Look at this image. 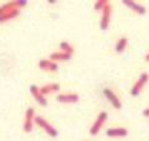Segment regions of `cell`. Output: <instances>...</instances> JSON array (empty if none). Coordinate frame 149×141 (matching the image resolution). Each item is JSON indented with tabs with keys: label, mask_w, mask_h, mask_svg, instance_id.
Wrapping results in <instances>:
<instances>
[{
	"label": "cell",
	"mask_w": 149,
	"mask_h": 141,
	"mask_svg": "<svg viewBox=\"0 0 149 141\" xmlns=\"http://www.w3.org/2000/svg\"><path fill=\"white\" fill-rule=\"evenodd\" d=\"M30 93H31L32 98H34L35 102L39 105H41V106H46V105H47V99H46V97H44L42 94H41L40 88L37 86H35V84H31V86H30Z\"/></svg>",
	"instance_id": "52a82bcc"
},
{
	"label": "cell",
	"mask_w": 149,
	"mask_h": 141,
	"mask_svg": "<svg viewBox=\"0 0 149 141\" xmlns=\"http://www.w3.org/2000/svg\"><path fill=\"white\" fill-rule=\"evenodd\" d=\"M107 4H108L107 0H97V1H95V4H93V9H95L96 11H102Z\"/></svg>",
	"instance_id": "ac0fdd59"
},
{
	"label": "cell",
	"mask_w": 149,
	"mask_h": 141,
	"mask_svg": "<svg viewBox=\"0 0 149 141\" xmlns=\"http://www.w3.org/2000/svg\"><path fill=\"white\" fill-rule=\"evenodd\" d=\"M103 94H104V97L107 98V100H108L111 103V105L114 108V109H122V102H120V99L118 98V95L116 94L112 89L109 88H104L103 89Z\"/></svg>",
	"instance_id": "8992f818"
},
{
	"label": "cell",
	"mask_w": 149,
	"mask_h": 141,
	"mask_svg": "<svg viewBox=\"0 0 149 141\" xmlns=\"http://www.w3.org/2000/svg\"><path fill=\"white\" fill-rule=\"evenodd\" d=\"M148 81H149V74L147 72L142 73L141 76H139V78L136 81V83H134L132 86V88H130V95L138 97L139 94L142 93L144 87H146V84L148 83Z\"/></svg>",
	"instance_id": "3957f363"
},
{
	"label": "cell",
	"mask_w": 149,
	"mask_h": 141,
	"mask_svg": "<svg viewBox=\"0 0 149 141\" xmlns=\"http://www.w3.org/2000/svg\"><path fill=\"white\" fill-rule=\"evenodd\" d=\"M57 102L61 104H74L80 100V95L76 93H66V94H58L57 95Z\"/></svg>",
	"instance_id": "9c48e42d"
},
{
	"label": "cell",
	"mask_w": 149,
	"mask_h": 141,
	"mask_svg": "<svg viewBox=\"0 0 149 141\" xmlns=\"http://www.w3.org/2000/svg\"><path fill=\"white\" fill-rule=\"evenodd\" d=\"M106 135L108 138H125L128 135V130L125 128H109L107 129Z\"/></svg>",
	"instance_id": "8fae6325"
},
{
	"label": "cell",
	"mask_w": 149,
	"mask_h": 141,
	"mask_svg": "<svg viewBox=\"0 0 149 141\" xmlns=\"http://www.w3.org/2000/svg\"><path fill=\"white\" fill-rule=\"evenodd\" d=\"M122 4L124 6H127L128 9H130L132 11H134L137 15H146L147 14V9L146 6H143L142 4H138L133 0H123Z\"/></svg>",
	"instance_id": "ba28073f"
},
{
	"label": "cell",
	"mask_w": 149,
	"mask_h": 141,
	"mask_svg": "<svg viewBox=\"0 0 149 141\" xmlns=\"http://www.w3.org/2000/svg\"><path fill=\"white\" fill-rule=\"evenodd\" d=\"M107 119H108V114H107L106 111H101L98 115H97L96 120L93 121V124L91 125L90 128V134L92 136H96L100 134V131L102 130V128H103V125L106 124Z\"/></svg>",
	"instance_id": "7a4b0ae2"
},
{
	"label": "cell",
	"mask_w": 149,
	"mask_h": 141,
	"mask_svg": "<svg viewBox=\"0 0 149 141\" xmlns=\"http://www.w3.org/2000/svg\"><path fill=\"white\" fill-rule=\"evenodd\" d=\"M39 68L45 70V72H57L58 70V64L54 62V61H51L50 58L47 59H40L39 61Z\"/></svg>",
	"instance_id": "30bf717a"
},
{
	"label": "cell",
	"mask_w": 149,
	"mask_h": 141,
	"mask_svg": "<svg viewBox=\"0 0 149 141\" xmlns=\"http://www.w3.org/2000/svg\"><path fill=\"white\" fill-rule=\"evenodd\" d=\"M101 12H102V15H101V20H100V29H101L102 31H106V30H108L109 24H111V17H112V5L108 3Z\"/></svg>",
	"instance_id": "5b68a950"
},
{
	"label": "cell",
	"mask_w": 149,
	"mask_h": 141,
	"mask_svg": "<svg viewBox=\"0 0 149 141\" xmlns=\"http://www.w3.org/2000/svg\"><path fill=\"white\" fill-rule=\"evenodd\" d=\"M16 6H15V1H9V3H5L3 4V5H0V15H3V14L5 12H9L11 10H15ZM19 10V9H17Z\"/></svg>",
	"instance_id": "e0dca14e"
},
{
	"label": "cell",
	"mask_w": 149,
	"mask_h": 141,
	"mask_svg": "<svg viewBox=\"0 0 149 141\" xmlns=\"http://www.w3.org/2000/svg\"><path fill=\"white\" fill-rule=\"evenodd\" d=\"M26 5H27L26 0H15V6H16V9H19V10L24 9Z\"/></svg>",
	"instance_id": "d6986e66"
},
{
	"label": "cell",
	"mask_w": 149,
	"mask_h": 141,
	"mask_svg": "<svg viewBox=\"0 0 149 141\" xmlns=\"http://www.w3.org/2000/svg\"><path fill=\"white\" fill-rule=\"evenodd\" d=\"M35 109L34 108H27L25 111V116H24V124H22V130L25 133H31L35 125Z\"/></svg>",
	"instance_id": "277c9868"
},
{
	"label": "cell",
	"mask_w": 149,
	"mask_h": 141,
	"mask_svg": "<svg viewBox=\"0 0 149 141\" xmlns=\"http://www.w3.org/2000/svg\"><path fill=\"white\" fill-rule=\"evenodd\" d=\"M127 46H128V39L125 36H122L117 40V42H116L114 51L117 53H123L125 51V48H127Z\"/></svg>",
	"instance_id": "5bb4252c"
},
{
	"label": "cell",
	"mask_w": 149,
	"mask_h": 141,
	"mask_svg": "<svg viewBox=\"0 0 149 141\" xmlns=\"http://www.w3.org/2000/svg\"><path fill=\"white\" fill-rule=\"evenodd\" d=\"M35 124L39 126V128L42 129L49 136H51V138H57V135H58L57 129H56L54 125H51L45 118L40 116V115H36L35 116Z\"/></svg>",
	"instance_id": "6da1fadb"
},
{
	"label": "cell",
	"mask_w": 149,
	"mask_h": 141,
	"mask_svg": "<svg viewBox=\"0 0 149 141\" xmlns=\"http://www.w3.org/2000/svg\"><path fill=\"white\" fill-rule=\"evenodd\" d=\"M19 15H20V10H17V9L3 14V15H0V24H5L8 21H11L14 19H16Z\"/></svg>",
	"instance_id": "9a60e30c"
},
{
	"label": "cell",
	"mask_w": 149,
	"mask_h": 141,
	"mask_svg": "<svg viewBox=\"0 0 149 141\" xmlns=\"http://www.w3.org/2000/svg\"><path fill=\"white\" fill-rule=\"evenodd\" d=\"M60 91V84L57 83H50V84H45L40 88V92L44 97L49 95V94H54V93H57Z\"/></svg>",
	"instance_id": "7c38bea8"
},
{
	"label": "cell",
	"mask_w": 149,
	"mask_h": 141,
	"mask_svg": "<svg viewBox=\"0 0 149 141\" xmlns=\"http://www.w3.org/2000/svg\"><path fill=\"white\" fill-rule=\"evenodd\" d=\"M143 115H144V116H147V118H149V106L146 108V109L143 110Z\"/></svg>",
	"instance_id": "ffe728a7"
},
{
	"label": "cell",
	"mask_w": 149,
	"mask_h": 141,
	"mask_svg": "<svg viewBox=\"0 0 149 141\" xmlns=\"http://www.w3.org/2000/svg\"><path fill=\"white\" fill-rule=\"evenodd\" d=\"M144 61H146V62H149V52L146 55V57H144Z\"/></svg>",
	"instance_id": "44dd1931"
},
{
	"label": "cell",
	"mask_w": 149,
	"mask_h": 141,
	"mask_svg": "<svg viewBox=\"0 0 149 141\" xmlns=\"http://www.w3.org/2000/svg\"><path fill=\"white\" fill-rule=\"evenodd\" d=\"M60 51L63 53H67L70 56H72L73 52H74V50H73V46L70 44V42L67 41H62L61 44H60Z\"/></svg>",
	"instance_id": "2e32d148"
},
{
	"label": "cell",
	"mask_w": 149,
	"mask_h": 141,
	"mask_svg": "<svg viewBox=\"0 0 149 141\" xmlns=\"http://www.w3.org/2000/svg\"><path fill=\"white\" fill-rule=\"evenodd\" d=\"M57 1L56 0H49V4H51V5H54V4H56Z\"/></svg>",
	"instance_id": "7402d4cb"
},
{
	"label": "cell",
	"mask_w": 149,
	"mask_h": 141,
	"mask_svg": "<svg viewBox=\"0 0 149 141\" xmlns=\"http://www.w3.org/2000/svg\"><path fill=\"white\" fill-rule=\"evenodd\" d=\"M71 57L72 56H70V55H67V53H63V52H52L50 55V59L51 61H54V62H67V61H70L71 59Z\"/></svg>",
	"instance_id": "4fadbf2b"
}]
</instances>
